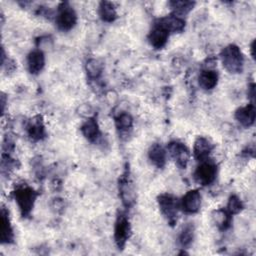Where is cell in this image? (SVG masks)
<instances>
[{
    "label": "cell",
    "instance_id": "6da1fadb",
    "mask_svg": "<svg viewBox=\"0 0 256 256\" xmlns=\"http://www.w3.org/2000/svg\"><path fill=\"white\" fill-rule=\"evenodd\" d=\"M223 67L230 73H241L244 65V57L237 45L226 46L220 54Z\"/></svg>",
    "mask_w": 256,
    "mask_h": 256
},
{
    "label": "cell",
    "instance_id": "7a4b0ae2",
    "mask_svg": "<svg viewBox=\"0 0 256 256\" xmlns=\"http://www.w3.org/2000/svg\"><path fill=\"white\" fill-rule=\"evenodd\" d=\"M13 195L22 216H28L33 209L38 193L29 186H20L14 190Z\"/></svg>",
    "mask_w": 256,
    "mask_h": 256
},
{
    "label": "cell",
    "instance_id": "3957f363",
    "mask_svg": "<svg viewBox=\"0 0 256 256\" xmlns=\"http://www.w3.org/2000/svg\"><path fill=\"white\" fill-rule=\"evenodd\" d=\"M77 22V15L68 3H62L56 14V25L61 31L71 30Z\"/></svg>",
    "mask_w": 256,
    "mask_h": 256
},
{
    "label": "cell",
    "instance_id": "277c9868",
    "mask_svg": "<svg viewBox=\"0 0 256 256\" xmlns=\"http://www.w3.org/2000/svg\"><path fill=\"white\" fill-rule=\"evenodd\" d=\"M158 204L162 214L167 218L168 222L173 225L177 220L178 203L177 199L171 194H161L158 197Z\"/></svg>",
    "mask_w": 256,
    "mask_h": 256
},
{
    "label": "cell",
    "instance_id": "5b68a950",
    "mask_svg": "<svg viewBox=\"0 0 256 256\" xmlns=\"http://www.w3.org/2000/svg\"><path fill=\"white\" fill-rule=\"evenodd\" d=\"M217 175V167L214 163L208 161H202L201 164L196 168L194 173L195 180L203 185H210L214 182Z\"/></svg>",
    "mask_w": 256,
    "mask_h": 256
},
{
    "label": "cell",
    "instance_id": "8992f818",
    "mask_svg": "<svg viewBox=\"0 0 256 256\" xmlns=\"http://www.w3.org/2000/svg\"><path fill=\"white\" fill-rule=\"evenodd\" d=\"M130 234H131L130 223L125 215L120 214L117 217V220L115 222V228H114V239L119 249H123L127 240L130 237Z\"/></svg>",
    "mask_w": 256,
    "mask_h": 256
},
{
    "label": "cell",
    "instance_id": "52a82bcc",
    "mask_svg": "<svg viewBox=\"0 0 256 256\" xmlns=\"http://www.w3.org/2000/svg\"><path fill=\"white\" fill-rule=\"evenodd\" d=\"M167 150L170 156L175 160L176 164L180 168L185 169L190 158V152L188 148L181 142L172 141L168 144Z\"/></svg>",
    "mask_w": 256,
    "mask_h": 256
},
{
    "label": "cell",
    "instance_id": "ba28073f",
    "mask_svg": "<svg viewBox=\"0 0 256 256\" xmlns=\"http://www.w3.org/2000/svg\"><path fill=\"white\" fill-rule=\"evenodd\" d=\"M169 35V31L158 20L157 22H155V24L153 25L152 29L148 34V41L151 44V46H153L156 49H160L166 45Z\"/></svg>",
    "mask_w": 256,
    "mask_h": 256
},
{
    "label": "cell",
    "instance_id": "9c48e42d",
    "mask_svg": "<svg viewBox=\"0 0 256 256\" xmlns=\"http://www.w3.org/2000/svg\"><path fill=\"white\" fill-rule=\"evenodd\" d=\"M180 207L185 213H197L201 207V195L198 190H190L182 197Z\"/></svg>",
    "mask_w": 256,
    "mask_h": 256
},
{
    "label": "cell",
    "instance_id": "30bf717a",
    "mask_svg": "<svg viewBox=\"0 0 256 256\" xmlns=\"http://www.w3.org/2000/svg\"><path fill=\"white\" fill-rule=\"evenodd\" d=\"M119 192L124 205L127 207L134 203V189L128 172L124 173L119 180Z\"/></svg>",
    "mask_w": 256,
    "mask_h": 256
},
{
    "label": "cell",
    "instance_id": "8fae6325",
    "mask_svg": "<svg viewBox=\"0 0 256 256\" xmlns=\"http://www.w3.org/2000/svg\"><path fill=\"white\" fill-rule=\"evenodd\" d=\"M14 233L10 223L8 212L3 207L0 213V240L2 244H8L13 242Z\"/></svg>",
    "mask_w": 256,
    "mask_h": 256
},
{
    "label": "cell",
    "instance_id": "7c38bea8",
    "mask_svg": "<svg viewBox=\"0 0 256 256\" xmlns=\"http://www.w3.org/2000/svg\"><path fill=\"white\" fill-rule=\"evenodd\" d=\"M213 150V144L205 137H198L194 143L193 155L197 161L207 160L209 154Z\"/></svg>",
    "mask_w": 256,
    "mask_h": 256
},
{
    "label": "cell",
    "instance_id": "4fadbf2b",
    "mask_svg": "<svg viewBox=\"0 0 256 256\" xmlns=\"http://www.w3.org/2000/svg\"><path fill=\"white\" fill-rule=\"evenodd\" d=\"M235 118L244 127L252 126L256 118V110L254 104L251 103L237 109L235 112Z\"/></svg>",
    "mask_w": 256,
    "mask_h": 256
},
{
    "label": "cell",
    "instance_id": "5bb4252c",
    "mask_svg": "<svg viewBox=\"0 0 256 256\" xmlns=\"http://www.w3.org/2000/svg\"><path fill=\"white\" fill-rule=\"evenodd\" d=\"M45 65V56L41 50H34L28 54L27 67L31 74L39 73Z\"/></svg>",
    "mask_w": 256,
    "mask_h": 256
},
{
    "label": "cell",
    "instance_id": "9a60e30c",
    "mask_svg": "<svg viewBox=\"0 0 256 256\" xmlns=\"http://www.w3.org/2000/svg\"><path fill=\"white\" fill-rule=\"evenodd\" d=\"M159 21L164 25L169 33H179L182 32L185 28V21L181 17L174 14L161 18Z\"/></svg>",
    "mask_w": 256,
    "mask_h": 256
},
{
    "label": "cell",
    "instance_id": "2e32d148",
    "mask_svg": "<svg viewBox=\"0 0 256 256\" xmlns=\"http://www.w3.org/2000/svg\"><path fill=\"white\" fill-rule=\"evenodd\" d=\"M81 132L83 136L90 142H95L100 136L99 126L94 118H89L82 124Z\"/></svg>",
    "mask_w": 256,
    "mask_h": 256
},
{
    "label": "cell",
    "instance_id": "e0dca14e",
    "mask_svg": "<svg viewBox=\"0 0 256 256\" xmlns=\"http://www.w3.org/2000/svg\"><path fill=\"white\" fill-rule=\"evenodd\" d=\"M198 82L202 89L211 90L218 83V73L214 70H203L198 77Z\"/></svg>",
    "mask_w": 256,
    "mask_h": 256
},
{
    "label": "cell",
    "instance_id": "ac0fdd59",
    "mask_svg": "<svg viewBox=\"0 0 256 256\" xmlns=\"http://www.w3.org/2000/svg\"><path fill=\"white\" fill-rule=\"evenodd\" d=\"M148 156L150 161L158 168H163L166 163V151L160 144H154L150 147Z\"/></svg>",
    "mask_w": 256,
    "mask_h": 256
},
{
    "label": "cell",
    "instance_id": "d6986e66",
    "mask_svg": "<svg viewBox=\"0 0 256 256\" xmlns=\"http://www.w3.org/2000/svg\"><path fill=\"white\" fill-rule=\"evenodd\" d=\"M27 133H28V136L35 141L41 140L42 138H44L45 129H44V125L41 120V117L37 116L36 118L30 121V123L27 126Z\"/></svg>",
    "mask_w": 256,
    "mask_h": 256
},
{
    "label": "cell",
    "instance_id": "ffe728a7",
    "mask_svg": "<svg viewBox=\"0 0 256 256\" xmlns=\"http://www.w3.org/2000/svg\"><path fill=\"white\" fill-rule=\"evenodd\" d=\"M99 16L105 22H113L117 18L116 9L113 3L108 1H102L99 5Z\"/></svg>",
    "mask_w": 256,
    "mask_h": 256
},
{
    "label": "cell",
    "instance_id": "44dd1931",
    "mask_svg": "<svg viewBox=\"0 0 256 256\" xmlns=\"http://www.w3.org/2000/svg\"><path fill=\"white\" fill-rule=\"evenodd\" d=\"M213 219L218 228L221 230L228 229L232 223V215L226 209H219L214 211Z\"/></svg>",
    "mask_w": 256,
    "mask_h": 256
},
{
    "label": "cell",
    "instance_id": "7402d4cb",
    "mask_svg": "<svg viewBox=\"0 0 256 256\" xmlns=\"http://www.w3.org/2000/svg\"><path fill=\"white\" fill-rule=\"evenodd\" d=\"M169 5H170V7L173 11V14L181 17V16L186 15L187 13H189L193 9V7L195 5V2H192V1H171L169 3Z\"/></svg>",
    "mask_w": 256,
    "mask_h": 256
},
{
    "label": "cell",
    "instance_id": "603a6c76",
    "mask_svg": "<svg viewBox=\"0 0 256 256\" xmlns=\"http://www.w3.org/2000/svg\"><path fill=\"white\" fill-rule=\"evenodd\" d=\"M194 238V227L191 224L186 225L179 234V243L182 247H188Z\"/></svg>",
    "mask_w": 256,
    "mask_h": 256
},
{
    "label": "cell",
    "instance_id": "cb8c5ba5",
    "mask_svg": "<svg viewBox=\"0 0 256 256\" xmlns=\"http://www.w3.org/2000/svg\"><path fill=\"white\" fill-rule=\"evenodd\" d=\"M115 123L118 130H120L121 132H127L129 129L132 128L133 118L130 114L122 113L118 117H116Z\"/></svg>",
    "mask_w": 256,
    "mask_h": 256
},
{
    "label": "cell",
    "instance_id": "d4e9b609",
    "mask_svg": "<svg viewBox=\"0 0 256 256\" xmlns=\"http://www.w3.org/2000/svg\"><path fill=\"white\" fill-rule=\"evenodd\" d=\"M86 71L91 79H97L102 72V64L96 59H90L86 64Z\"/></svg>",
    "mask_w": 256,
    "mask_h": 256
},
{
    "label": "cell",
    "instance_id": "484cf974",
    "mask_svg": "<svg viewBox=\"0 0 256 256\" xmlns=\"http://www.w3.org/2000/svg\"><path fill=\"white\" fill-rule=\"evenodd\" d=\"M243 209V204L241 202V200L235 196V195H232L230 196L229 200H228V204H227V211L233 215V214H237L239 213L241 210Z\"/></svg>",
    "mask_w": 256,
    "mask_h": 256
}]
</instances>
